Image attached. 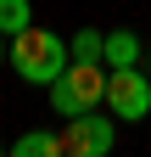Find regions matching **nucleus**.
Segmentation results:
<instances>
[{"instance_id":"423d86ee","label":"nucleus","mask_w":151,"mask_h":157,"mask_svg":"<svg viewBox=\"0 0 151 157\" xmlns=\"http://www.w3.org/2000/svg\"><path fill=\"white\" fill-rule=\"evenodd\" d=\"M11 157H67V151H62V135H50V129H28L23 140H11Z\"/></svg>"},{"instance_id":"1a4fd4ad","label":"nucleus","mask_w":151,"mask_h":157,"mask_svg":"<svg viewBox=\"0 0 151 157\" xmlns=\"http://www.w3.org/2000/svg\"><path fill=\"white\" fill-rule=\"evenodd\" d=\"M0 62H11V45H6V34H0Z\"/></svg>"},{"instance_id":"20e7f679","label":"nucleus","mask_w":151,"mask_h":157,"mask_svg":"<svg viewBox=\"0 0 151 157\" xmlns=\"http://www.w3.org/2000/svg\"><path fill=\"white\" fill-rule=\"evenodd\" d=\"M112 140H118V129H112V118H101L95 107H90V112H73L67 129H62V151L67 157H106Z\"/></svg>"},{"instance_id":"6e6552de","label":"nucleus","mask_w":151,"mask_h":157,"mask_svg":"<svg viewBox=\"0 0 151 157\" xmlns=\"http://www.w3.org/2000/svg\"><path fill=\"white\" fill-rule=\"evenodd\" d=\"M28 23H34V6H28V0H0V34H6V39L23 34Z\"/></svg>"},{"instance_id":"0eeeda50","label":"nucleus","mask_w":151,"mask_h":157,"mask_svg":"<svg viewBox=\"0 0 151 157\" xmlns=\"http://www.w3.org/2000/svg\"><path fill=\"white\" fill-rule=\"evenodd\" d=\"M67 56L73 62H106V34L101 28H79L67 39Z\"/></svg>"},{"instance_id":"39448f33","label":"nucleus","mask_w":151,"mask_h":157,"mask_svg":"<svg viewBox=\"0 0 151 157\" xmlns=\"http://www.w3.org/2000/svg\"><path fill=\"white\" fill-rule=\"evenodd\" d=\"M140 56H145V45H140L134 28H112L106 34V67H140Z\"/></svg>"},{"instance_id":"f257e3e1","label":"nucleus","mask_w":151,"mask_h":157,"mask_svg":"<svg viewBox=\"0 0 151 157\" xmlns=\"http://www.w3.org/2000/svg\"><path fill=\"white\" fill-rule=\"evenodd\" d=\"M73 62L67 56V39H56L50 28H23V34H11V67L28 78V84H56V78H62V67Z\"/></svg>"},{"instance_id":"7ed1b4c3","label":"nucleus","mask_w":151,"mask_h":157,"mask_svg":"<svg viewBox=\"0 0 151 157\" xmlns=\"http://www.w3.org/2000/svg\"><path fill=\"white\" fill-rule=\"evenodd\" d=\"M106 112L140 124V118L151 112V78L140 67H106Z\"/></svg>"},{"instance_id":"9d476101","label":"nucleus","mask_w":151,"mask_h":157,"mask_svg":"<svg viewBox=\"0 0 151 157\" xmlns=\"http://www.w3.org/2000/svg\"><path fill=\"white\" fill-rule=\"evenodd\" d=\"M145 67H151V51H145Z\"/></svg>"},{"instance_id":"f03ea898","label":"nucleus","mask_w":151,"mask_h":157,"mask_svg":"<svg viewBox=\"0 0 151 157\" xmlns=\"http://www.w3.org/2000/svg\"><path fill=\"white\" fill-rule=\"evenodd\" d=\"M106 101V62H67L62 78L50 84V107L73 118V112H90Z\"/></svg>"},{"instance_id":"9b49d317","label":"nucleus","mask_w":151,"mask_h":157,"mask_svg":"<svg viewBox=\"0 0 151 157\" xmlns=\"http://www.w3.org/2000/svg\"><path fill=\"white\" fill-rule=\"evenodd\" d=\"M0 151H6V146H0Z\"/></svg>"}]
</instances>
